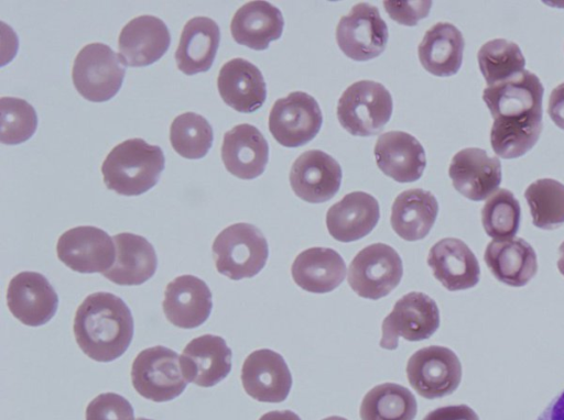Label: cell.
<instances>
[{"label": "cell", "mask_w": 564, "mask_h": 420, "mask_svg": "<svg viewBox=\"0 0 564 420\" xmlns=\"http://www.w3.org/2000/svg\"><path fill=\"white\" fill-rule=\"evenodd\" d=\"M10 312L29 327L47 323L56 313L58 296L40 273L22 272L11 278L7 289Z\"/></svg>", "instance_id": "14"}, {"label": "cell", "mask_w": 564, "mask_h": 420, "mask_svg": "<svg viewBox=\"0 0 564 420\" xmlns=\"http://www.w3.org/2000/svg\"><path fill=\"white\" fill-rule=\"evenodd\" d=\"M532 223L543 230L564 223V185L552 178L533 181L524 191Z\"/></svg>", "instance_id": "35"}, {"label": "cell", "mask_w": 564, "mask_h": 420, "mask_svg": "<svg viewBox=\"0 0 564 420\" xmlns=\"http://www.w3.org/2000/svg\"><path fill=\"white\" fill-rule=\"evenodd\" d=\"M384 9L389 16L400 24L415 25L424 19L431 9V1H384Z\"/></svg>", "instance_id": "40"}, {"label": "cell", "mask_w": 564, "mask_h": 420, "mask_svg": "<svg viewBox=\"0 0 564 420\" xmlns=\"http://www.w3.org/2000/svg\"><path fill=\"white\" fill-rule=\"evenodd\" d=\"M438 203L434 195L421 188L408 189L395 198L390 222L405 241L424 239L435 223Z\"/></svg>", "instance_id": "32"}, {"label": "cell", "mask_w": 564, "mask_h": 420, "mask_svg": "<svg viewBox=\"0 0 564 420\" xmlns=\"http://www.w3.org/2000/svg\"><path fill=\"white\" fill-rule=\"evenodd\" d=\"M454 188L473 201H481L496 192L501 183V164L486 151L468 147L457 152L448 168Z\"/></svg>", "instance_id": "17"}, {"label": "cell", "mask_w": 564, "mask_h": 420, "mask_svg": "<svg viewBox=\"0 0 564 420\" xmlns=\"http://www.w3.org/2000/svg\"><path fill=\"white\" fill-rule=\"evenodd\" d=\"M465 41L462 32L452 23L438 22L429 29L420 45L421 65L432 75H455L463 62Z\"/></svg>", "instance_id": "31"}, {"label": "cell", "mask_w": 564, "mask_h": 420, "mask_svg": "<svg viewBox=\"0 0 564 420\" xmlns=\"http://www.w3.org/2000/svg\"><path fill=\"white\" fill-rule=\"evenodd\" d=\"M133 330L129 307L111 292L88 295L75 312V340L80 350L97 362L120 357L132 341Z\"/></svg>", "instance_id": "2"}, {"label": "cell", "mask_w": 564, "mask_h": 420, "mask_svg": "<svg viewBox=\"0 0 564 420\" xmlns=\"http://www.w3.org/2000/svg\"><path fill=\"white\" fill-rule=\"evenodd\" d=\"M423 420H479L478 415L466 405L440 407L429 412Z\"/></svg>", "instance_id": "41"}, {"label": "cell", "mask_w": 564, "mask_h": 420, "mask_svg": "<svg viewBox=\"0 0 564 420\" xmlns=\"http://www.w3.org/2000/svg\"><path fill=\"white\" fill-rule=\"evenodd\" d=\"M241 383L251 398L261 402H281L290 394L292 375L282 355L261 349L245 360Z\"/></svg>", "instance_id": "16"}, {"label": "cell", "mask_w": 564, "mask_h": 420, "mask_svg": "<svg viewBox=\"0 0 564 420\" xmlns=\"http://www.w3.org/2000/svg\"><path fill=\"white\" fill-rule=\"evenodd\" d=\"M131 380L138 394L155 402L178 397L187 386L181 371L180 356L163 345L148 347L135 356Z\"/></svg>", "instance_id": "7"}, {"label": "cell", "mask_w": 564, "mask_h": 420, "mask_svg": "<svg viewBox=\"0 0 564 420\" xmlns=\"http://www.w3.org/2000/svg\"><path fill=\"white\" fill-rule=\"evenodd\" d=\"M231 357V350L221 336L205 334L185 346L180 356V366L187 383L212 387L230 373Z\"/></svg>", "instance_id": "18"}, {"label": "cell", "mask_w": 564, "mask_h": 420, "mask_svg": "<svg viewBox=\"0 0 564 420\" xmlns=\"http://www.w3.org/2000/svg\"><path fill=\"white\" fill-rule=\"evenodd\" d=\"M220 31L218 24L206 16H195L184 25L175 60L185 75L207 71L216 57Z\"/></svg>", "instance_id": "29"}, {"label": "cell", "mask_w": 564, "mask_h": 420, "mask_svg": "<svg viewBox=\"0 0 564 420\" xmlns=\"http://www.w3.org/2000/svg\"><path fill=\"white\" fill-rule=\"evenodd\" d=\"M484 259L499 281L512 287L527 285L538 272L535 251L520 237L492 240L485 250Z\"/></svg>", "instance_id": "28"}, {"label": "cell", "mask_w": 564, "mask_h": 420, "mask_svg": "<svg viewBox=\"0 0 564 420\" xmlns=\"http://www.w3.org/2000/svg\"><path fill=\"white\" fill-rule=\"evenodd\" d=\"M284 19L281 11L267 1H250L240 7L230 23L232 38L240 45L263 51L281 37Z\"/></svg>", "instance_id": "27"}, {"label": "cell", "mask_w": 564, "mask_h": 420, "mask_svg": "<svg viewBox=\"0 0 564 420\" xmlns=\"http://www.w3.org/2000/svg\"><path fill=\"white\" fill-rule=\"evenodd\" d=\"M440 327L436 302L426 294L412 291L401 297L381 325L380 347L395 350L399 338L410 342L426 340Z\"/></svg>", "instance_id": "9"}, {"label": "cell", "mask_w": 564, "mask_h": 420, "mask_svg": "<svg viewBox=\"0 0 564 420\" xmlns=\"http://www.w3.org/2000/svg\"><path fill=\"white\" fill-rule=\"evenodd\" d=\"M164 165L160 146L142 139H129L109 152L101 173L108 189L121 196H139L155 186Z\"/></svg>", "instance_id": "3"}, {"label": "cell", "mask_w": 564, "mask_h": 420, "mask_svg": "<svg viewBox=\"0 0 564 420\" xmlns=\"http://www.w3.org/2000/svg\"><path fill=\"white\" fill-rule=\"evenodd\" d=\"M56 253L64 265L83 274H104L111 268L116 258L111 236L91 225L76 226L64 232L57 241Z\"/></svg>", "instance_id": "13"}, {"label": "cell", "mask_w": 564, "mask_h": 420, "mask_svg": "<svg viewBox=\"0 0 564 420\" xmlns=\"http://www.w3.org/2000/svg\"><path fill=\"white\" fill-rule=\"evenodd\" d=\"M214 133L209 122L194 112L177 115L170 128V142L184 158L199 159L209 151Z\"/></svg>", "instance_id": "36"}, {"label": "cell", "mask_w": 564, "mask_h": 420, "mask_svg": "<svg viewBox=\"0 0 564 420\" xmlns=\"http://www.w3.org/2000/svg\"><path fill=\"white\" fill-rule=\"evenodd\" d=\"M403 275L398 252L384 243H375L357 253L348 268V284L360 297L377 300L389 295Z\"/></svg>", "instance_id": "8"}, {"label": "cell", "mask_w": 564, "mask_h": 420, "mask_svg": "<svg viewBox=\"0 0 564 420\" xmlns=\"http://www.w3.org/2000/svg\"><path fill=\"white\" fill-rule=\"evenodd\" d=\"M291 273L293 280L302 289L325 294L341 284L346 276V264L333 248L311 247L296 256Z\"/></svg>", "instance_id": "30"}, {"label": "cell", "mask_w": 564, "mask_h": 420, "mask_svg": "<svg viewBox=\"0 0 564 420\" xmlns=\"http://www.w3.org/2000/svg\"><path fill=\"white\" fill-rule=\"evenodd\" d=\"M0 141L15 145L28 141L36 131L37 115L24 99L2 97L0 99Z\"/></svg>", "instance_id": "38"}, {"label": "cell", "mask_w": 564, "mask_h": 420, "mask_svg": "<svg viewBox=\"0 0 564 420\" xmlns=\"http://www.w3.org/2000/svg\"><path fill=\"white\" fill-rule=\"evenodd\" d=\"M417 404L414 395L394 383H383L371 388L362 398L361 420H413Z\"/></svg>", "instance_id": "33"}, {"label": "cell", "mask_w": 564, "mask_h": 420, "mask_svg": "<svg viewBox=\"0 0 564 420\" xmlns=\"http://www.w3.org/2000/svg\"><path fill=\"white\" fill-rule=\"evenodd\" d=\"M560 258L557 261V268L560 273L564 276V241L558 247Z\"/></svg>", "instance_id": "45"}, {"label": "cell", "mask_w": 564, "mask_h": 420, "mask_svg": "<svg viewBox=\"0 0 564 420\" xmlns=\"http://www.w3.org/2000/svg\"><path fill=\"white\" fill-rule=\"evenodd\" d=\"M217 87L224 102L241 113L257 111L267 98V86L260 69L239 57L223 65Z\"/></svg>", "instance_id": "24"}, {"label": "cell", "mask_w": 564, "mask_h": 420, "mask_svg": "<svg viewBox=\"0 0 564 420\" xmlns=\"http://www.w3.org/2000/svg\"><path fill=\"white\" fill-rule=\"evenodd\" d=\"M380 218L379 203L364 191L350 192L326 213L327 230L339 242L357 241L369 234Z\"/></svg>", "instance_id": "25"}, {"label": "cell", "mask_w": 564, "mask_h": 420, "mask_svg": "<svg viewBox=\"0 0 564 420\" xmlns=\"http://www.w3.org/2000/svg\"><path fill=\"white\" fill-rule=\"evenodd\" d=\"M536 420H564V390L549 404Z\"/></svg>", "instance_id": "43"}, {"label": "cell", "mask_w": 564, "mask_h": 420, "mask_svg": "<svg viewBox=\"0 0 564 420\" xmlns=\"http://www.w3.org/2000/svg\"><path fill=\"white\" fill-rule=\"evenodd\" d=\"M86 420H134L133 408L118 394H100L88 404Z\"/></svg>", "instance_id": "39"}, {"label": "cell", "mask_w": 564, "mask_h": 420, "mask_svg": "<svg viewBox=\"0 0 564 420\" xmlns=\"http://www.w3.org/2000/svg\"><path fill=\"white\" fill-rule=\"evenodd\" d=\"M221 159L226 169L241 179L259 177L269 161V145L253 125L242 123L225 133Z\"/></svg>", "instance_id": "23"}, {"label": "cell", "mask_w": 564, "mask_h": 420, "mask_svg": "<svg viewBox=\"0 0 564 420\" xmlns=\"http://www.w3.org/2000/svg\"><path fill=\"white\" fill-rule=\"evenodd\" d=\"M323 123L317 101L306 92L293 91L278 99L269 114V130L285 147H297L313 140Z\"/></svg>", "instance_id": "11"}, {"label": "cell", "mask_w": 564, "mask_h": 420, "mask_svg": "<svg viewBox=\"0 0 564 420\" xmlns=\"http://www.w3.org/2000/svg\"><path fill=\"white\" fill-rule=\"evenodd\" d=\"M547 113L555 125L564 130V82L552 90L549 99Z\"/></svg>", "instance_id": "42"}, {"label": "cell", "mask_w": 564, "mask_h": 420, "mask_svg": "<svg viewBox=\"0 0 564 420\" xmlns=\"http://www.w3.org/2000/svg\"><path fill=\"white\" fill-rule=\"evenodd\" d=\"M126 68L110 46L91 43L76 55L72 69L73 84L88 101L105 102L121 88Z\"/></svg>", "instance_id": "6"}, {"label": "cell", "mask_w": 564, "mask_h": 420, "mask_svg": "<svg viewBox=\"0 0 564 420\" xmlns=\"http://www.w3.org/2000/svg\"><path fill=\"white\" fill-rule=\"evenodd\" d=\"M213 254L219 274L240 280L256 276L264 267L269 247L257 226L240 222L225 228L216 236Z\"/></svg>", "instance_id": "4"}, {"label": "cell", "mask_w": 564, "mask_h": 420, "mask_svg": "<svg viewBox=\"0 0 564 420\" xmlns=\"http://www.w3.org/2000/svg\"><path fill=\"white\" fill-rule=\"evenodd\" d=\"M137 420H151V419H147V418H138Z\"/></svg>", "instance_id": "47"}, {"label": "cell", "mask_w": 564, "mask_h": 420, "mask_svg": "<svg viewBox=\"0 0 564 420\" xmlns=\"http://www.w3.org/2000/svg\"><path fill=\"white\" fill-rule=\"evenodd\" d=\"M259 420H301V418L291 410L270 411L260 417Z\"/></svg>", "instance_id": "44"}, {"label": "cell", "mask_w": 564, "mask_h": 420, "mask_svg": "<svg viewBox=\"0 0 564 420\" xmlns=\"http://www.w3.org/2000/svg\"><path fill=\"white\" fill-rule=\"evenodd\" d=\"M477 59L488 87L518 76L524 71L525 66L520 47L503 38L486 42L479 48Z\"/></svg>", "instance_id": "34"}, {"label": "cell", "mask_w": 564, "mask_h": 420, "mask_svg": "<svg viewBox=\"0 0 564 420\" xmlns=\"http://www.w3.org/2000/svg\"><path fill=\"white\" fill-rule=\"evenodd\" d=\"M170 43V31L161 19L152 15L137 16L119 34V58L126 66H149L165 54Z\"/></svg>", "instance_id": "19"}, {"label": "cell", "mask_w": 564, "mask_h": 420, "mask_svg": "<svg viewBox=\"0 0 564 420\" xmlns=\"http://www.w3.org/2000/svg\"><path fill=\"white\" fill-rule=\"evenodd\" d=\"M392 109V97L382 84L360 80L351 84L340 96L337 118L351 135L371 136L383 129Z\"/></svg>", "instance_id": "5"}, {"label": "cell", "mask_w": 564, "mask_h": 420, "mask_svg": "<svg viewBox=\"0 0 564 420\" xmlns=\"http://www.w3.org/2000/svg\"><path fill=\"white\" fill-rule=\"evenodd\" d=\"M434 277L449 291L471 288L480 277L479 263L465 242L445 237L436 242L427 255Z\"/></svg>", "instance_id": "21"}, {"label": "cell", "mask_w": 564, "mask_h": 420, "mask_svg": "<svg viewBox=\"0 0 564 420\" xmlns=\"http://www.w3.org/2000/svg\"><path fill=\"white\" fill-rule=\"evenodd\" d=\"M406 376L412 388L427 399L442 398L456 390L462 379V364L448 347L431 345L411 355Z\"/></svg>", "instance_id": "10"}, {"label": "cell", "mask_w": 564, "mask_h": 420, "mask_svg": "<svg viewBox=\"0 0 564 420\" xmlns=\"http://www.w3.org/2000/svg\"><path fill=\"white\" fill-rule=\"evenodd\" d=\"M521 220L520 203L508 189L491 195L481 209L485 232L496 241L511 240L517 234Z\"/></svg>", "instance_id": "37"}, {"label": "cell", "mask_w": 564, "mask_h": 420, "mask_svg": "<svg viewBox=\"0 0 564 420\" xmlns=\"http://www.w3.org/2000/svg\"><path fill=\"white\" fill-rule=\"evenodd\" d=\"M389 32L379 10L361 2L341 16L336 27V41L349 58L365 62L378 57L388 43Z\"/></svg>", "instance_id": "12"}, {"label": "cell", "mask_w": 564, "mask_h": 420, "mask_svg": "<svg viewBox=\"0 0 564 420\" xmlns=\"http://www.w3.org/2000/svg\"><path fill=\"white\" fill-rule=\"evenodd\" d=\"M323 420H347L346 418L339 417V416H330Z\"/></svg>", "instance_id": "46"}, {"label": "cell", "mask_w": 564, "mask_h": 420, "mask_svg": "<svg viewBox=\"0 0 564 420\" xmlns=\"http://www.w3.org/2000/svg\"><path fill=\"white\" fill-rule=\"evenodd\" d=\"M116 258L102 275L121 286L141 285L149 280L158 267L153 245L143 236L123 232L115 235Z\"/></svg>", "instance_id": "26"}, {"label": "cell", "mask_w": 564, "mask_h": 420, "mask_svg": "<svg viewBox=\"0 0 564 420\" xmlns=\"http://www.w3.org/2000/svg\"><path fill=\"white\" fill-rule=\"evenodd\" d=\"M375 157L379 169L398 183L417 180L426 166L421 143L402 131L381 134L375 146Z\"/></svg>", "instance_id": "22"}, {"label": "cell", "mask_w": 564, "mask_h": 420, "mask_svg": "<svg viewBox=\"0 0 564 420\" xmlns=\"http://www.w3.org/2000/svg\"><path fill=\"white\" fill-rule=\"evenodd\" d=\"M162 307L172 324L182 329H194L203 324L210 314L212 291L200 278L181 275L167 284Z\"/></svg>", "instance_id": "20"}, {"label": "cell", "mask_w": 564, "mask_h": 420, "mask_svg": "<svg viewBox=\"0 0 564 420\" xmlns=\"http://www.w3.org/2000/svg\"><path fill=\"white\" fill-rule=\"evenodd\" d=\"M543 93L540 79L528 70L482 91L494 119L490 144L498 156L517 158L536 144L543 128Z\"/></svg>", "instance_id": "1"}, {"label": "cell", "mask_w": 564, "mask_h": 420, "mask_svg": "<svg viewBox=\"0 0 564 420\" xmlns=\"http://www.w3.org/2000/svg\"><path fill=\"white\" fill-rule=\"evenodd\" d=\"M289 179L299 198L306 202L321 203L332 199L339 190L341 168L327 153L311 150L294 161Z\"/></svg>", "instance_id": "15"}]
</instances>
